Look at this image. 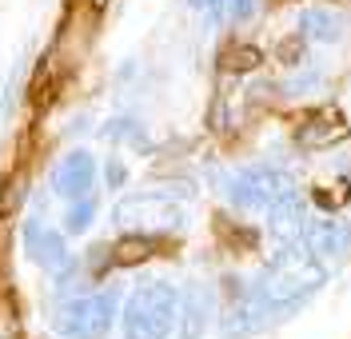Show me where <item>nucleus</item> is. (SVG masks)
I'll use <instances>...</instances> for the list:
<instances>
[{"mask_svg": "<svg viewBox=\"0 0 351 339\" xmlns=\"http://www.w3.org/2000/svg\"><path fill=\"white\" fill-rule=\"evenodd\" d=\"M112 316H116V292L76 295V299L60 303L56 331L64 339H104L112 331Z\"/></svg>", "mask_w": 351, "mask_h": 339, "instance_id": "obj_4", "label": "nucleus"}, {"mask_svg": "<svg viewBox=\"0 0 351 339\" xmlns=\"http://www.w3.org/2000/svg\"><path fill=\"white\" fill-rule=\"evenodd\" d=\"M192 8H208V12H219L223 8V0H188Z\"/></svg>", "mask_w": 351, "mask_h": 339, "instance_id": "obj_18", "label": "nucleus"}, {"mask_svg": "<svg viewBox=\"0 0 351 339\" xmlns=\"http://www.w3.org/2000/svg\"><path fill=\"white\" fill-rule=\"evenodd\" d=\"M24 248L40 268H52V271L68 268V248L60 244V236L48 231L44 224H36V220H28V227H24Z\"/></svg>", "mask_w": 351, "mask_h": 339, "instance_id": "obj_11", "label": "nucleus"}, {"mask_svg": "<svg viewBox=\"0 0 351 339\" xmlns=\"http://www.w3.org/2000/svg\"><path fill=\"white\" fill-rule=\"evenodd\" d=\"M260 64V52L256 48H232L228 52V68H240V72H247V68Z\"/></svg>", "mask_w": 351, "mask_h": 339, "instance_id": "obj_16", "label": "nucleus"}, {"mask_svg": "<svg viewBox=\"0 0 351 339\" xmlns=\"http://www.w3.org/2000/svg\"><path fill=\"white\" fill-rule=\"evenodd\" d=\"M351 136V124L343 120L339 108H319V112H311L300 124V132L295 140L304 144V148H331V144H339V140H348Z\"/></svg>", "mask_w": 351, "mask_h": 339, "instance_id": "obj_8", "label": "nucleus"}, {"mask_svg": "<svg viewBox=\"0 0 351 339\" xmlns=\"http://www.w3.org/2000/svg\"><path fill=\"white\" fill-rule=\"evenodd\" d=\"M300 32H304L307 40L335 45L343 36V16H335L328 8H307V12H300Z\"/></svg>", "mask_w": 351, "mask_h": 339, "instance_id": "obj_13", "label": "nucleus"}, {"mask_svg": "<svg viewBox=\"0 0 351 339\" xmlns=\"http://www.w3.org/2000/svg\"><path fill=\"white\" fill-rule=\"evenodd\" d=\"M291 192H295V180L284 168H267V164L243 168L240 176H232V184H228V196L240 212H267L271 203H280Z\"/></svg>", "mask_w": 351, "mask_h": 339, "instance_id": "obj_5", "label": "nucleus"}, {"mask_svg": "<svg viewBox=\"0 0 351 339\" xmlns=\"http://www.w3.org/2000/svg\"><path fill=\"white\" fill-rule=\"evenodd\" d=\"M108 184H124V168L120 164H108Z\"/></svg>", "mask_w": 351, "mask_h": 339, "instance_id": "obj_19", "label": "nucleus"}, {"mask_svg": "<svg viewBox=\"0 0 351 339\" xmlns=\"http://www.w3.org/2000/svg\"><path fill=\"white\" fill-rule=\"evenodd\" d=\"M324 279H328V268L304 244H291V248H284L271 260V268L260 271L252 295L260 299L267 312H280V307H295V303H304L307 295H315L324 288Z\"/></svg>", "mask_w": 351, "mask_h": 339, "instance_id": "obj_1", "label": "nucleus"}, {"mask_svg": "<svg viewBox=\"0 0 351 339\" xmlns=\"http://www.w3.org/2000/svg\"><path fill=\"white\" fill-rule=\"evenodd\" d=\"M116 224L124 231H140V236H152V231H172L180 227L188 216L184 208L168 196V192H140V196H128V200L116 203Z\"/></svg>", "mask_w": 351, "mask_h": 339, "instance_id": "obj_3", "label": "nucleus"}, {"mask_svg": "<svg viewBox=\"0 0 351 339\" xmlns=\"http://www.w3.org/2000/svg\"><path fill=\"white\" fill-rule=\"evenodd\" d=\"M319 264L324 260H343L351 251V227L343 220H307L304 240H300Z\"/></svg>", "mask_w": 351, "mask_h": 339, "instance_id": "obj_7", "label": "nucleus"}, {"mask_svg": "<svg viewBox=\"0 0 351 339\" xmlns=\"http://www.w3.org/2000/svg\"><path fill=\"white\" fill-rule=\"evenodd\" d=\"M56 196H64V200H80L92 192V184H96V160L88 156V152H72V156L60 160V168H56Z\"/></svg>", "mask_w": 351, "mask_h": 339, "instance_id": "obj_10", "label": "nucleus"}, {"mask_svg": "<svg viewBox=\"0 0 351 339\" xmlns=\"http://www.w3.org/2000/svg\"><path fill=\"white\" fill-rule=\"evenodd\" d=\"M92 216H96V203L88 200V196H80V200L68 208V216H64V231H72V236L88 231V227H92Z\"/></svg>", "mask_w": 351, "mask_h": 339, "instance_id": "obj_15", "label": "nucleus"}, {"mask_svg": "<svg viewBox=\"0 0 351 339\" xmlns=\"http://www.w3.org/2000/svg\"><path fill=\"white\" fill-rule=\"evenodd\" d=\"M148 255H152V240L136 231V236L120 240V244L112 248V264H116V268H132V264H144Z\"/></svg>", "mask_w": 351, "mask_h": 339, "instance_id": "obj_14", "label": "nucleus"}, {"mask_svg": "<svg viewBox=\"0 0 351 339\" xmlns=\"http://www.w3.org/2000/svg\"><path fill=\"white\" fill-rule=\"evenodd\" d=\"M216 316V292L208 284H192L180 292L176 303V339H204L208 336V323Z\"/></svg>", "mask_w": 351, "mask_h": 339, "instance_id": "obj_6", "label": "nucleus"}, {"mask_svg": "<svg viewBox=\"0 0 351 339\" xmlns=\"http://www.w3.org/2000/svg\"><path fill=\"white\" fill-rule=\"evenodd\" d=\"M267 307H263L256 295H247V299H240L236 307H228V316H223V336L228 339H243L252 336V331H260L263 323H267Z\"/></svg>", "mask_w": 351, "mask_h": 339, "instance_id": "obj_12", "label": "nucleus"}, {"mask_svg": "<svg viewBox=\"0 0 351 339\" xmlns=\"http://www.w3.org/2000/svg\"><path fill=\"white\" fill-rule=\"evenodd\" d=\"M304 227H307V216H304V203H300L295 192L267 208V231H271V240H276L280 248L300 244V240H304Z\"/></svg>", "mask_w": 351, "mask_h": 339, "instance_id": "obj_9", "label": "nucleus"}, {"mask_svg": "<svg viewBox=\"0 0 351 339\" xmlns=\"http://www.w3.org/2000/svg\"><path fill=\"white\" fill-rule=\"evenodd\" d=\"M223 4H228V12H232L236 21H247V16L260 8V0H223Z\"/></svg>", "mask_w": 351, "mask_h": 339, "instance_id": "obj_17", "label": "nucleus"}, {"mask_svg": "<svg viewBox=\"0 0 351 339\" xmlns=\"http://www.w3.org/2000/svg\"><path fill=\"white\" fill-rule=\"evenodd\" d=\"M176 303H180V292L172 284H164V279L136 288L128 295V307H124V336L128 339H168L176 327Z\"/></svg>", "mask_w": 351, "mask_h": 339, "instance_id": "obj_2", "label": "nucleus"}]
</instances>
